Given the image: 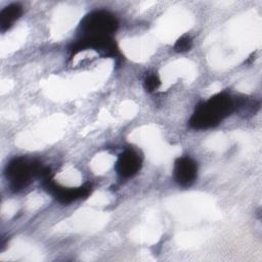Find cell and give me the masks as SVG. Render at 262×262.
Returning <instances> with one entry per match:
<instances>
[{"instance_id": "obj_1", "label": "cell", "mask_w": 262, "mask_h": 262, "mask_svg": "<svg viewBox=\"0 0 262 262\" xmlns=\"http://www.w3.org/2000/svg\"><path fill=\"white\" fill-rule=\"evenodd\" d=\"M233 111L234 100L232 97L226 92H220L195 107L189 125L198 130L209 129L217 126Z\"/></svg>"}, {"instance_id": "obj_2", "label": "cell", "mask_w": 262, "mask_h": 262, "mask_svg": "<svg viewBox=\"0 0 262 262\" xmlns=\"http://www.w3.org/2000/svg\"><path fill=\"white\" fill-rule=\"evenodd\" d=\"M42 167L39 162L23 157L11 160L5 168V177L11 190L19 191L30 184L33 177L39 178Z\"/></svg>"}, {"instance_id": "obj_3", "label": "cell", "mask_w": 262, "mask_h": 262, "mask_svg": "<svg viewBox=\"0 0 262 262\" xmlns=\"http://www.w3.org/2000/svg\"><path fill=\"white\" fill-rule=\"evenodd\" d=\"M117 17L106 10H95L87 14L80 24L82 37H106L118 29Z\"/></svg>"}, {"instance_id": "obj_4", "label": "cell", "mask_w": 262, "mask_h": 262, "mask_svg": "<svg viewBox=\"0 0 262 262\" xmlns=\"http://www.w3.org/2000/svg\"><path fill=\"white\" fill-rule=\"evenodd\" d=\"M94 49L100 54L110 57H117L119 55V51L116 45V42L111 36L106 37H81L77 40L73 46L71 47V57L76 55L77 53L86 50V49Z\"/></svg>"}, {"instance_id": "obj_5", "label": "cell", "mask_w": 262, "mask_h": 262, "mask_svg": "<svg viewBox=\"0 0 262 262\" xmlns=\"http://www.w3.org/2000/svg\"><path fill=\"white\" fill-rule=\"evenodd\" d=\"M43 187L55 200L62 204H70L74 201L87 198L91 192V184L89 183H85L79 187H63L56 184L51 177L43 180Z\"/></svg>"}, {"instance_id": "obj_6", "label": "cell", "mask_w": 262, "mask_h": 262, "mask_svg": "<svg viewBox=\"0 0 262 262\" xmlns=\"http://www.w3.org/2000/svg\"><path fill=\"white\" fill-rule=\"evenodd\" d=\"M198 165L189 157H181L175 161L174 177L176 182L183 186H190L196 179Z\"/></svg>"}, {"instance_id": "obj_7", "label": "cell", "mask_w": 262, "mask_h": 262, "mask_svg": "<svg viewBox=\"0 0 262 262\" xmlns=\"http://www.w3.org/2000/svg\"><path fill=\"white\" fill-rule=\"evenodd\" d=\"M141 167L139 156L131 149L122 152L116 163V171L121 177L129 178L135 175Z\"/></svg>"}, {"instance_id": "obj_8", "label": "cell", "mask_w": 262, "mask_h": 262, "mask_svg": "<svg viewBox=\"0 0 262 262\" xmlns=\"http://www.w3.org/2000/svg\"><path fill=\"white\" fill-rule=\"evenodd\" d=\"M23 7L18 3H13L6 6L0 13V30L5 32L8 30L13 23L21 15Z\"/></svg>"}, {"instance_id": "obj_9", "label": "cell", "mask_w": 262, "mask_h": 262, "mask_svg": "<svg viewBox=\"0 0 262 262\" xmlns=\"http://www.w3.org/2000/svg\"><path fill=\"white\" fill-rule=\"evenodd\" d=\"M192 46V39L188 34H185L183 36H181L175 43L174 45V50L176 52L182 53V52H186L188 50H190Z\"/></svg>"}, {"instance_id": "obj_10", "label": "cell", "mask_w": 262, "mask_h": 262, "mask_svg": "<svg viewBox=\"0 0 262 262\" xmlns=\"http://www.w3.org/2000/svg\"><path fill=\"white\" fill-rule=\"evenodd\" d=\"M143 86L147 92H154L161 86V80L156 73H150L146 75L143 82Z\"/></svg>"}]
</instances>
